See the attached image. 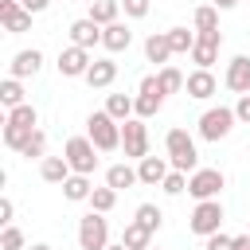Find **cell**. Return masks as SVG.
Instances as JSON below:
<instances>
[{
    "label": "cell",
    "instance_id": "cell-1",
    "mask_svg": "<svg viewBox=\"0 0 250 250\" xmlns=\"http://www.w3.org/2000/svg\"><path fill=\"white\" fill-rule=\"evenodd\" d=\"M164 152H168V164L176 172H195L199 168V148H195V137L188 129H168L164 133Z\"/></svg>",
    "mask_w": 250,
    "mask_h": 250
},
{
    "label": "cell",
    "instance_id": "cell-2",
    "mask_svg": "<svg viewBox=\"0 0 250 250\" xmlns=\"http://www.w3.org/2000/svg\"><path fill=\"white\" fill-rule=\"evenodd\" d=\"M86 137H90L102 152H113V148H121V121L109 117L105 109H98V113L86 117Z\"/></svg>",
    "mask_w": 250,
    "mask_h": 250
},
{
    "label": "cell",
    "instance_id": "cell-3",
    "mask_svg": "<svg viewBox=\"0 0 250 250\" xmlns=\"http://www.w3.org/2000/svg\"><path fill=\"white\" fill-rule=\"evenodd\" d=\"M98 145L90 141V137H70L66 145H62V156H66V164H70V172H82V176H94V168H98Z\"/></svg>",
    "mask_w": 250,
    "mask_h": 250
},
{
    "label": "cell",
    "instance_id": "cell-4",
    "mask_svg": "<svg viewBox=\"0 0 250 250\" xmlns=\"http://www.w3.org/2000/svg\"><path fill=\"white\" fill-rule=\"evenodd\" d=\"M234 109L230 105H211V109H203V117H199V137L203 141H223V137H230V129H234Z\"/></svg>",
    "mask_w": 250,
    "mask_h": 250
},
{
    "label": "cell",
    "instance_id": "cell-5",
    "mask_svg": "<svg viewBox=\"0 0 250 250\" xmlns=\"http://www.w3.org/2000/svg\"><path fill=\"white\" fill-rule=\"evenodd\" d=\"M78 246L82 250H105L109 246V223L102 211H90L78 219Z\"/></svg>",
    "mask_w": 250,
    "mask_h": 250
},
{
    "label": "cell",
    "instance_id": "cell-6",
    "mask_svg": "<svg viewBox=\"0 0 250 250\" xmlns=\"http://www.w3.org/2000/svg\"><path fill=\"white\" fill-rule=\"evenodd\" d=\"M164 98H168V94L160 90V78H156V74H145V78H141V86H137V98H133V105H137L133 113L148 121V117H156V113H160Z\"/></svg>",
    "mask_w": 250,
    "mask_h": 250
},
{
    "label": "cell",
    "instance_id": "cell-7",
    "mask_svg": "<svg viewBox=\"0 0 250 250\" xmlns=\"http://www.w3.org/2000/svg\"><path fill=\"white\" fill-rule=\"evenodd\" d=\"M121 148H125V156L129 160H145L148 156V125H145V117H129V121H121Z\"/></svg>",
    "mask_w": 250,
    "mask_h": 250
},
{
    "label": "cell",
    "instance_id": "cell-8",
    "mask_svg": "<svg viewBox=\"0 0 250 250\" xmlns=\"http://www.w3.org/2000/svg\"><path fill=\"white\" fill-rule=\"evenodd\" d=\"M227 188V176L219 168H195L188 176V195L199 203V199H219V191Z\"/></svg>",
    "mask_w": 250,
    "mask_h": 250
},
{
    "label": "cell",
    "instance_id": "cell-9",
    "mask_svg": "<svg viewBox=\"0 0 250 250\" xmlns=\"http://www.w3.org/2000/svg\"><path fill=\"white\" fill-rule=\"evenodd\" d=\"M223 219H227V215H223V203H219V199H199L195 211H191V219H188V227L207 238V234H215V230L223 227Z\"/></svg>",
    "mask_w": 250,
    "mask_h": 250
},
{
    "label": "cell",
    "instance_id": "cell-10",
    "mask_svg": "<svg viewBox=\"0 0 250 250\" xmlns=\"http://www.w3.org/2000/svg\"><path fill=\"white\" fill-rule=\"evenodd\" d=\"M90 62H94V55H90L86 47H74V43H70V47L59 51V62H55V66H59L62 78H86Z\"/></svg>",
    "mask_w": 250,
    "mask_h": 250
},
{
    "label": "cell",
    "instance_id": "cell-11",
    "mask_svg": "<svg viewBox=\"0 0 250 250\" xmlns=\"http://www.w3.org/2000/svg\"><path fill=\"white\" fill-rule=\"evenodd\" d=\"M195 47H191V62L211 70V62L219 59V47H223V31H195Z\"/></svg>",
    "mask_w": 250,
    "mask_h": 250
},
{
    "label": "cell",
    "instance_id": "cell-12",
    "mask_svg": "<svg viewBox=\"0 0 250 250\" xmlns=\"http://www.w3.org/2000/svg\"><path fill=\"white\" fill-rule=\"evenodd\" d=\"M0 23L8 35H23V31H31V12L20 0H0Z\"/></svg>",
    "mask_w": 250,
    "mask_h": 250
},
{
    "label": "cell",
    "instance_id": "cell-13",
    "mask_svg": "<svg viewBox=\"0 0 250 250\" xmlns=\"http://www.w3.org/2000/svg\"><path fill=\"white\" fill-rule=\"evenodd\" d=\"M184 90H188V98H195V102H207L211 94H219V82H215V74H211V70H203V66H195V70L188 74V82H184Z\"/></svg>",
    "mask_w": 250,
    "mask_h": 250
},
{
    "label": "cell",
    "instance_id": "cell-14",
    "mask_svg": "<svg viewBox=\"0 0 250 250\" xmlns=\"http://www.w3.org/2000/svg\"><path fill=\"white\" fill-rule=\"evenodd\" d=\"M168 172H172L168 156H145V160H137V176H141L145 188H160Z\"/></svg>",
    "mask_w": 250,
    "mask_h": 250
},
{
    "label": "cell",
    "instance_id": "cell-15",
    "mask_svg": "<svg viewBox=\"0 0 250 250\" xmlns=\"http://www.w3.org/2000/svg\"><path fill=\"white\" fill-rule=\"evenodd\" d=\"M223 82H227L230 94H250V55H234Z\"/></svg>",
    "mask_w": 250,
    "mask_h": 250
},
{
    "label": "cell",
    "instance_id": "cell-16",
    "mask_svg": "<svg viewBox=\"0 0 250 250\" xmlns=\"http://www.w3.org/2000/svg\"><path fill=\"white\" fill-rule=\"evenodd\" d=\"M70 43H74V47H86V51H94V47L102 43V23H94L90 16L74 20V23H70Z\"/></svg>",
    "mask_w": 250,
    "mask_h": 250
},
{
    "label": "cell",
    "instance_id": "cell-17",
    "mask_svg": "<svg viewBox=\"0 0 250 250\" xmlns=\"http://www.w3.org/2000/svg\"><path fill=\"white\" fill-rule=\"evenodd\" d=\"M129 43H133V31H129V23L113 20V23H105V27H102V47H105L109 55H117V51H129Z\"/></svg>",
    "mask_w": 250,
    "mask_h": 250
},
{
    "label": "cell",
    "instance_id": "cell-18",
    "mask_svg": "<svg viewBox=\"0 0 250 250\" xmlns=\"http://www.w3.org/2000/svg\"><path fill=\"white\" fill-rule=\"evenodd\" d=\"M39 66H43V51L31 47V51H20V55L8 62V74H12V78H35Z\"/></svg>",
    "mask_w": 250,
    "mask_h": 250
},
{
    "label": "cell",
    "instance_id": "cell-19",
    "mask_svg": "<svg viewBox=\"0 0 250 250\" xmlns=\"http://www.w3.org/2000/svg\"><path fill=\"white\" fill-rule=\"evenodd\" d=\"M113 78H117V62H113V59H94V62H90V70H86V82H90L94 90L113 86Z\"/></svg>",
    "mask_w": 250,
    "mask_h": 250
},
{
    "label": "cell",
    "instance_id": "cell-20",
    "mask_svg": "<svg viewBox=\"0 0 250 250\" xmlns=\"http://www.w3.org/2000/svg\"><path fill=\"white\" fill-rule=\"evenodd\" d=\"M145 59H148V62H160V66H168V59H172L168 31H152V35L145 39Z\"/></svg>",
    "mask_w": 250,
    "mask_h": 250
},
{
    "label": "cell",
    "instance_id": "cell-21",
    "mask_svg": "<svg viewBox=\"0 0 250 250\" xmlns=\"http://www.w3.org/2000/svg\"><path fill=\"white\" fill-rule=\"evenodd\" d=\"M59 188H62V195H66L70 203H90V191H94L90 176H82V172H70L66 184H59Z\"/></svg>",
    "mask_w": 250,
    "mask_h": 250
},
{
    "label": "cell",
    "instance_id": "cell-22",
    "mask_svg": "<svg viewBox=\"0 0 250 250\" xmlns=\"http://www.w3.org/2000/svg\"><path fill=\"white\" fill-rule=\"evenodd\" d=\"M105 184L117 188V191H129L133 184H141V176H137V168H129V164H109V168H105Z\"/></svg>",
    "mask_w": 250,
    "mask_h": 250
},
{
    "label": "cell",
    "instance_id": "cell-23",
    "mask_svg": "<svg viewBox=\"0 0 250 250\" xmlns=\"http://www.w3.org/2000/svg\"><path fill=\"white\" fill-rule=\"evenodd\" d=\"M39 176H43L47 184H66V176H70V164H66V156H43V164H39Z\"/></svg>",
    "mask_w": 250,
    "mask_h": 250
},
{
    "label": "cell",
    "instance_id": "cell-24",
    "mask_svg": "<svg viewBox=\"0 0 250 250\" xmlns=\"http://www.w3.org/2000/svg\"><path fill=\"white\" fill-rule=\"evenodd\" d=\"M121 242H125L129 250H148V246H152V230H148V227H141V223L133 219V223L121 230Z\"/></svg>",
    "mask_w": 250,
    "mask_h": 250
},
{
    "label": "cell",
    "instance_id": "cell-25",
    "mask_svg": "<svg viewBox=\"0 0 250 250\" xmlns=\"http://www.w3.org/2000/svg\"><path fill=\"white\" fill-rule=\"evenodd\" d=\"M20 82H23V78H12V74L0 82V105H4V109L23 105V86H20Z\"/></svg>",
    "mask_w": 250,
    "mask_h": 250
},
{
    "label": "cell",
    "instance_id": "cell-26",
    "mask_svg": "<svg viewBox=\"0 0 250 250\" xmlns=\"http://www.w3.org/2000/svg\"><path fill=\"white\" fill-rule=\"evenodd\" d=\"M117 16H121V0H94V4H90V20L102 23V27L113 23Z\"/></svg>",
    "mask_w": 250,
    "mask_h": 250
},
{
    "label": "cell",
    "instance_id": "cell-27",
    "mask_svg": "<svg viewBox=\"0 0 250 250\" xmlns=\"http://www.w3.org/2000/svg\"><path fill=\"white\" fill-rule=\"evenodd\" d=\"M133 109H137V105H133V98H129V94H109V98H105V113H109V117H117V121H129V117H133Z\"/></svg>",
    "mask_w": 250,
    "mask_h": 250
},
{
    "label": "cell",
    "instance_id": "cell-28",
    "mask_svg": "<svg viewBox=\"0 0 250 250\" xmlns=\"http://www.w3.org/2000/svg\"><path fill=\"white\" fill-rule=\"evenodd\" d=\"M8 125H23V129H39V113H35V105L31 102H23V105H16V109H8V117H4Z\"/></svg>",
    "mask_w": 250,
    "mask_h": 250
},
{
    "label": "cell",
    "instance_id": "cell-29",
    "mask_svg": "<svg viewBox=\"0 0 250 250\" xmlns=\"http://www.w3.org/2000/svg\"><path fill=\"white\" fill-rule=\"evenodd\" d=\"M195 31H188V27H172L168 31V43H172V55H191V47H195Z\"/></svg>",
    "mask_w": 250,
    "mask_h": 250
},
{
    "label": "cell",
    "instance_id": "cell-30",
    "mask_svg": "<svg viewBox=\"0 0 250 250\" xmlns=\"http://www.w3.org/2000/svg\"><path fill=\"white\" fill-rule=\"evenodd\" d=\"M31 133H35V129H23V125H8V121H4V145H8L12 152H23V148H27V141H31Z\"/></svg>",
    "mask_w": 250,
    "mask_h": 250
},
{
    "label": "cell",
    "instance_id": "cell-31",
    "mask_svg": "<svg viewBox=\"0 0 250 250\" xmlns=\"http://www.w3.org/2000/svg\"><path fill=\"white\" fill-rule=\"evenodd\" d=\"M113 203H117V188H94L90 191V211H102V215H109L113 211Z\"/></svg>",
    "mask_w": 250,
    "mask_h": 250
},
{
    "label": "cell",
    "instance_id": "cell-32",
    "mask_svg": "<svg viewBox=\"0 0 250 250\" xmlns=\"http://www.w3.org/2000/svg\"><path fill=\"white\" fill-rule=\"evenodd\" d=\"M191 23H195V31H219V8H215V4H203V8H195Z\"/></svg>",
    "mask_w": 250,
    "mask_h": 250
},
{
    "label": "cell",
    "instance_id": "cell-33",
    "mask_svg": "<svg viewBox=\"0 0 250 250\" xmlns=\"http://www.w3.org/2000/svg\"><path fill=\"white\" fill-rule=\"evenodd\" d=\"M133 219H137V223H141V227H148V230H152V234H156V230H160V223H164V211H160V207H156V203H141V207H137V215H133Z\"/></svg>",
    "mask_w": 250,
    "mask_h": 250
},
{
    "label": "cell",
    "instance_id": "cell-34",
    "mask_svg": "<svg viewBox=\"0 0 250 250\" xmlns=\"http://www.w3.org/2000/svg\"><path fill=\"white\" fill-rule=\"evenodd\" d=\"M156 78H160V90H164V94H180V90H184V82H188L176 66H160V74H156Z\"/></svg>",
    "mask_w": 250,
    "mask_h": 250
},
{
    "label": "cell",
    "instance_id": "cell-35",
    "mask_svg": "<svg viewBox=\"0 0 250 250\" xmlns=\"http://www.w3.org/2000/svg\"><path fill=\"white\" fill-rule=\"evenodd\" d=\"M160 188H164V195H184V191H188V172H176V168H172Z\"/></svg>",
    "mask_w": 250,
    "mask_h": 250
},
{
    "label": "cell",
    "instance_id": "cell-36",
    "mask_svg": "<svg viewBox=\"0 0 250 250\" xmlns=\"http://www.w3.org/2000/svg\"><path fill=\"white\" fill-rule=\"evenodd\" d=\"M43 152H47V137H43V129H35L31 141H27V148H23L20 156H27V160H43Z\"/></svg>",
    "mask_w": 250,
    "mask_h": 250
},
{
    "label": "cell",
    "instance_id": "cell-37",
    "mask_svg": "<svg viewBox=\"0 0 250 250\" xmlns=\"http://www.w3.org/2000/svg\"><path fill=\"white\" fill-rule=\"evenodd\" d=\"M0 250H23V230H20V227H4Z\"/></svg>",
    "mask_w": 250,
    "mask_h": 250
},
{
    "label": "cell",
    "instance_id": "cell-38",
    "mask_svg": "<svg viewBox=\"0 0 250 250\" xmlns=\"http://www.w3.org/2000/svg\"><path fill=\"white\" fill-rule=\"evenodd\" d=\"M121 8H125V16H129V20H145V16H148V8H152V0H121Z\"/></svg>",
    "mask_w": 250,
    "mask_h": 250
},
{
    "label": "cell",
    "instance_id": "cell-39",
    "mask_svg": "<svg viewBox=\"0 0 250 250\" xmlns=\"http://www.w3.org/2000/svg\"><path fill=\"white\" fill-rule=\"evenodd\" d=\"M203 250H230V234H223V230L207 234V246H203Z\"/></svg>",
    "mask_w": 250,
    "mask_h": 250
},
{
    "label": "cell",
    "instance_id": "cell-40",
    "mask_svg": "<svg viewBox=\"0 0 250 250\" xmlns=\"http://www.w3.org/2000/svg\"><path fill=\"white\" fill-rule=\"evenodd\" d=\"M234 117L242 125H250V94H238V105H234Z\"/></svg>",
    "mask_w": 250,
    "mask_h": 250
},
{
    "label": "cell",
    "instance_id": "cell-41",
    "mask_svg": "<svg viewBox=\"0 0 250 250\" xmlns=\"http://www.w3.org/2000/svg\"><path fill=\"white\" fill-rule=\"evenodd\" d=\"M12 215H16V203L4 195V199H0V223H4V227H12Z\"/></svg>",
    "mask_w": 250,
    "mask_h": 250
},
{
    "label": "cell",
    "instance_id": "cell-42",
    "mask_svg": "<svg viewBox=\"0 0 250 250\" xmlns=\"http://www.w3.org/2000/svg\"><path fill=\"white\" fill-rule=\"evenodd\" d=\"M230 250H250V234H234L230 238Z\"/></svg>",
    "mask_w": 250,
    "mask_h": 250
},
{
    "label": "cell",
    "instance_id": "cell-43",
    "mask_svg": "<svg viewBox=\"0 0 250 250\" xmlns=\"http://www.w3.org/2000/svg\"><path fill=\"white\" fill-rule=\"evenodd\" d=\"M20 4H23V8H27V12H31V16H35V12H43V8H47V4H51V0H20Z\"/></svg>",
    "mask_w": 250,
    "mask_h": 250
},
{
    "label": "cell",
    "instance_id": "cell-44",
    "mask_svg": "<svg viewBox=\"0 0 250 250\" xmlns=\"http://www.w3.org/2000/svg\"><path fill=\"white\" fill-rule=\"evenodd\" d=\"M211 4H215V8H219V12H227V8H234V4H238V0H211Z\"/></svg>",
    "mask_w": 250,
    "mask_h": 250
},
{
    "label": "cell",
    "instance_id": "cell-45",
    "mask_svg": "<svg viewBox=\"0 0 250 250\" xmlns=\"http://www.w3.org/2000/svg\"><path fill=\"white\" fill-rule=\"evenodd\" d=\"M105 250H129V246H125V242H109Z\"/></svg>",
    "mask_w": 250,
    "mask_h": 250
},
{
    "label": "cell",
    "instance_id": "cell-46",
    "mask_svg": "<svg viewBox=\"0 0 250 250\" xmlns=\"http://www.w3.org/2000/svg\"><path fill=\"white\" fill-rule=\"evenodd\" d=\"M31 250H51V246H47V242H39V246H31Z\"/></svg>",
    "mask_w": 250,
    "mask_h": 250
},
{
    "label": "cell",
    "instance_id": "cell-47",
    "mask_svg": "<svg viewBox=\"0 0 250 250\" xmlns=\"http://www.w3.org/2000/svg\"><path fill=\"white\" fill-rule=\"evenodd\" d=\"M148 250H160V246H148Z\"/></svg>",
    "mask_w": 250,
    "mask_h": 250
},
{
    "label": "cell",
    "instance_id": "cell-48",
    "mask_svg": "<svg viewBox=\"0 0 250 250\" xmlns=\"http://www.w3.org/2000/svg\"><path fill=\"white\" fill-rule=\"evenodd\" d=\"M86 4H94V0H86Z\"/></svg>",
    "mask_w": 250,
    "mask_h": 250
}]
</instances>
